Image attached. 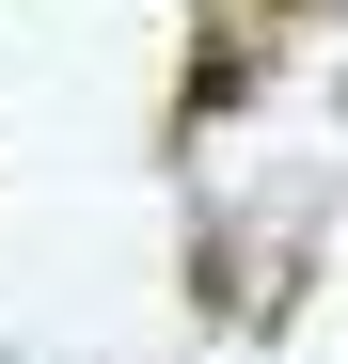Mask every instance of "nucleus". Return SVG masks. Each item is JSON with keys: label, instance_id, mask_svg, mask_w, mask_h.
<instances>
[{"label": "nucleus", "instance_id": "nucleus-1", "mask_svg": "<svg viewBox=\"0 0 348 364\" xmlns=\"http://www.w3.org/2000/svg\"><path fill=\"white\" fill-rule=\"evenodd\" d=\"M174 111H190V127L254 111V48H238V32H190V64H174Z\"/></svg>", "mask_w": 348, "mask_h": 364}, {"label": "nucleus", "instance_id": "nucleus-2", "mask_svg": "<svg viewBox=\"0 0 348 364\" xmlns=\"http://www.w3.org/2000/svg\"><path fill=\"white\" fill-rule=\"evenodd\" d=\"M238 16H332V0H238Z\"/></svg>", "mask_w": 348, "mask_h": 364}]
</instances>
